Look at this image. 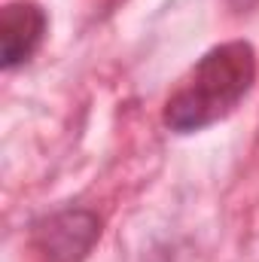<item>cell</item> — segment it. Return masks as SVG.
<instances>
[{"mask_svg":"<svg viewBox=\"0 0 259 262\" xmlns=\"http://www.w3.org/2000/svg\"><path fill=\"white\" fill-rule=\"evenodd\" d=\"M256 79V52L244 40L213 46L165 104V125L192 134L226 119Z\"/></svg>","mask_w":259,"mask_h":262,"instance_id":"obj_1","label":"cell"},{"mask_svg":"<svg viewBox=\"0 0 259 262\" xmlns=\"http://www.w3.org/2000/svg\"><path fill=\"white\" fill-rule=\"evenodd\" d=\"M101 235V223L89 210H67L49 216L37 229V247L49 262L82 259Z\"/></svg>","mask_w":259,"mask_h":262,"instance_id":"obj_2","label":"cell"},{"mask_svg":"<svg viewBox=\"0 0 259 262\" xmlns=\"http://www.w3.org/2000/svg\"><path fill=\"white\" fill-rule=\"evenodd\" d=\"M43 34H46V12L37 3H31V0L6 3L0 12V58H3V67L12 70V67L25 64L37 52V46L43 43Z\"/></svg>","mask_w":259,"mask_h":262,"instance_id":"obj_3","label":"cell"}]
</instances>
